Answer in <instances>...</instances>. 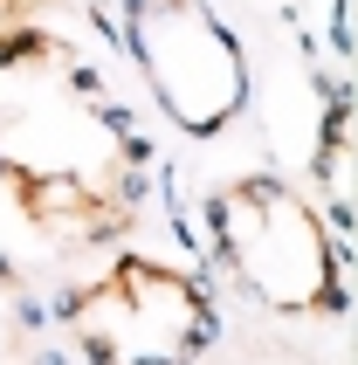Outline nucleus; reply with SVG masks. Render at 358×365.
Segmentation results:
<instances>
[{"label": "nucleus", "mask_w": 358, "mask_h": 365, "mask_svg": "<svg viewBox=\"0 0 358 365\" xmlns=\"http://www.w3.org/2000/svg\"><path fill=\"white\" fill-rule=\"evenodd\" d=\"M152 152L103 76L41 28H0V193L62 255L124 242L145 214Z\"/></svg>", "instance_id": "f257e3e1"}, {"label": "nucleus", "mask_w": 358, "mask_h": 365, "mask_svg": "<svg viewBox=\"0 0 358 365\" xmlns=\"http://www.w3.org/2000/svg\"><path fill=\"white\" fill-rule=\"evenodd\" d=\"M220 269L276 317H338L344 310V248L338 227L310 193L276 173H241L207 200Z\"/></svg>", "instance_id": "f03ea898"}, {"label": "nucleus", "mask_w": 358, "mask_h": 365, "mask_svg": "<svg viewBox=\"0 0 358 365\" xmlns=\"http://www.w3.org/2000/svg\"><path fill=\"white\" fill-rule=\"evenodd\" d=\"M62 331L83 365H200L220 338V310L193 269L111 255V269L62 297Z\"/></svg>", "instance_id": "7ed1b4c3"}, {"label": "nucleus", "mask_w": 358, "mask_h": 365, "mask_svg": "<svg viewBox=\"0 0 358 365\" xmlns=\"http://www.w3.org/2000/svg\"><path fill=\"white\" fill-rule=\"evenodd\" d=\"M124 41L152 103L186 138H220L248 110V90H255L248 48L207 0H131Z\"/></svg>", "instance_id": "20e7f679"}, {"label": "nucleus", "mask_w": 358, "mask_h": 365, "mask_svg": "<svg viewBox=\"0 0 358 365\" xmlns=\"http://www.w3.org/2000/svg\"><path fill=\"white\" fill-rule=\"evenodd\" d=\"M0 365H56L41 304H35L28 276H21L7 255H0Z\"/></svg>", "instance_id": "39448f33"}, {"label": "nucleus", "mask_w": 358, "mask_h": 365, "mask_svg": "<svg viewBox=\"0 0 358 365\" xmlns=\"http://www.w3.org/2000/svg\"><path fill=\"white\" fill-rule=\"evenodd\" d=\"M324 207H331V227L352 221V103L331 97V110H324Z\"/></svg>", "instance_id": "423d86ee"}, {"label": "nucleus", "mask_w": 358, "mask_h": 365, "mask_svg": "<svg viewBox=\"0 0 358 365\" xmlns=\"http://www.w3.org/2000/svg\"><path fill=\"white\" fill-rule=\"evenodd\" d=\"M241 365H317V359H303V351H282V345H269V351H248Z\"/></svg>", "instance_id": "0eeeda50"}, {"label": "nucleus", "mask_w": 358, "mask_h": 365, "mask_svg": "<svg viewBox=\"0 0 358 365\" xmlns=\"http://www.w3.org/2000/svg\"><path fill=\"white\" fill-rule=\"evenodd\" d=\"M7 7H21V0H0V14H7Z\"/></svg>", "instance_id": "6e6552de"}]
</instances>
